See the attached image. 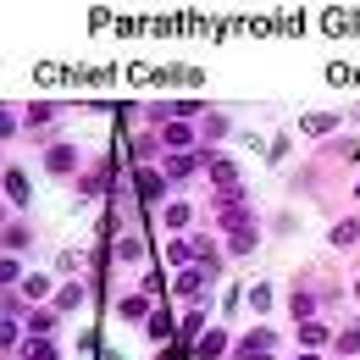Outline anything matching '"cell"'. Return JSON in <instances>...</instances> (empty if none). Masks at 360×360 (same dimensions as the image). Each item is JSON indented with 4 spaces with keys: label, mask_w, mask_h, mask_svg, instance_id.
I'll use <instances>...</instances> for the list:
<instances>
[{
    "label": "cell",
    "mask_w": 360,
    "mask_h": 360,
    "mask_svg": "<svg viewBox=\"0 0 360 360\" xmlns=\"http://www.w3.org/2000/svg\"><path fill=\"white\" fill-rule=\"evenodd\" d=\"M134 194L144 200V205H155V200L167 194V172H150V167H139V172H134Z\"/></svg>",
    "instance_id": "1"
},
{
    "label": "cell",
    "mask_w": 360,
    "mask_h": 360,
    "mask_svg": "<svg viewBox=\"0 0 360 360\" xmlns=\"http://www.w3.org/2000/svg\"><path fill=\"white\" fill-rule=\"evenodd\" d=\"M205 283H211V266H194V271H183L172 288H178L183 300H200V294H205Z\"/></svg>",
    "instance_id": "2"
},
{
    "label": "cell",
    "mask_w": 360,
    "mask_h": 360,
    "mask_svg": "<svg viewBox=\"0 0 360 360\" xmlns=\"http://www.w3.org/2000/svg\"><path fill=\"white\" fill-rule=\"evenodd\" d=\"M211 178H217V188H222V194H233V200H238V167H233V161H211Z\"/></svg>",
    "instance_id": "3"
},
{
    "label": "cell",
    "mask_w": 360,
    "mask_h": 360,
    "mask_svg": "<svg viewBox=\"0 0 360 360\" xmlns=\"http://www.w3.org/2000/svg\"><path fill=\"white\" fill-rule=\"evenodd\" d=\"M194 167H200V155H194V150H188V155H172V161H167V183H178V178H188V172H194Z\"/></svg>",
    "instance_id": "4"
},
{
    "label": "cell",
    "mask_w": 360,
    "mask_h": 360,
    "mask_svg": "<svg viewBox=\"0 0 360 360\" xmlns=\"http://www.w3.org/2000/svg\"><path fill=\"white\" fill-rule=\"evenodd\" d=\"M50 172H67V167H72V161H78V155H72V144H50Z\"/></svg>",
    "instance_id": "5"
},
{
    "label": "cell",
    "mask_w": 360,
    "mask_h": 360,
    "mask_svg": "<svg viewBox=\"0 0 360 360\" xmlns=\"http://www.w3.org/2000/svg\"><path fill=\"white\" fill-rule=\"evenodd\" d=\"M78 305H84V288H78V283H67V288L56 294V311H78Z\"/></svg>",
    "instance_id": "6"
},
{
    "label": "cell",
    "mask_w": 360,
    "mask_h": 360,
    "mask_svg": "<svg viewBox=\"0 0 360 360\" xmlns=\"http://www.w3.org/2000/svg\"><path fill=\"white\" fill-rule=\"evenodd\" d=\"M6 194H11V200H17V205H22V200H28V178H22V172H17V167H11V172H6Z\"/></svg>",
    "instance_id": "7"
},
{
    "label": "cell",
    "mask_w": 360,
    "mask_h": 360,
    "mask_svg": "<svg viewBox=\"0 0 360 360\" xmlns=\"http://www.w3.org/2000/svg\"><path fill=\"white\" fill-rule=\"evenodd\" d=\"M222 349H227V338H222V333H205V338H200V360H217Z\"/></svg>",
    "instance_id": "8"
},
{
    "label": "cell",
    "mask_w": 360,
    "mask_h": 360,
    "mask_svg": "<svg viewBox=\"0 0 360 360\" xmlns=\"http://www.w3.org/2000/svg\"><path fill=\"white\" fill-rule=\"evenodd\" d=\"M300 338H305V349H316V344H327V327H321V321H305Z\"/></svg>",
    "instance_id": "9"
},
{
    "label": "cell",
    "mask_w": 360,
    "mask_h": 360,
    "mask_svg": "<svg viewBox=\"0 0 360 360\" xmlns=\"http://www.w3.org/2000/svg\"><path fill=\"white\" fill-rule=\"evenodd\" d=\"M300 128H305V134H333V117H327V111H321V117H305V122H300Z\"/></svg>",
    "instance_id": "10"
},
{
    "label": "cell",
    "mask_w": 360,
    "mask_h": 360,
    "mask_svg": "<svg viewBox=\"0 0 360 360\" xmlns=\"http://www.w3.org/2000/svg\"><path fill=\"white\" fill-rule=\"evenodd\" d=\"M271 344H277V333H271V327H261V333H250V338H244V349H271Z\"/></svg>",
    "instance_id": "11"
},
{
    "label": "cell",
    "mask_w": 360,
    "mask_h": 360,
    "mask_svg": "<svg viewBox=\"0 0 360 360\" xmlns=\"http://www.w3.org/2000/svg\"><path fill=\"white\" fill-rule=\"evenodd\" d=\"M188 217H194V211H188L183 200H178V205H167V227H188Z\"/></svg>",
    "instance_id": "12"
},
{
    "label": "cell",
    "mask_w": 360,
    "mask_h": 360,
    "mask_svg": "<svg viewBox=\"0 0 360 360\" xmlns=\"http://www.w3.org/2000/svg\"><path fill=\"white\" fill-rule=\"evenodd\" d=\"M122 316H128V321H144V316H150V300H122Z\"/></svg>",
    "instance_id": "13"
},
{
    "label": "cell",
    "mask_w": 360,
    "mask_h": 360,
    "mask_svg": "<svg viewBox=\"0 0 360 360\" xmlns=\"http://www.w3.org/2000/svg\"><path fill=\"white\" fill-rule=\"evenodd\" d=\"M45 288H50V277H39V271H34V277H22V294H28V300H39Z\"/></svg>",
    "instance_id": "14"
},
{
    "label": "cell",
    "mask_w": 360,
    "mask_h": 360,
    "mask_svg": "<svg viewBox=\"0 0 360 360\" xmlns=\"http://www.w3.org/2000/svg\"><path fill=\"white\" fill-rule=\"evenodd\" d=\"M50 117H56V105H50V100H34V105H28V122H50Z\"/></svg>",
    "instance_id": "15"
},
{
    "label": "cell",
    "mask_w": 360,
    "mask_h": 360,
    "mask_svg": "<svg viewBox=\"0 0 360 360\" xmlns=\"http://www.w3.org/2000/svg\"><path fill=\"white\" fill-rule=\"evenodd\" d=\"M355 238H360L355 222H338V227H333V244H355Z\"/></svg>",
    "instance_id": "16"
},
{
    "label": "cell",
    "mask_w": 360,
    "mask_h": 360,
    "mask_svg": "<svg viewBox=\"0 0 360 360\" xmlns=\"http://www.w3.org/2000/svg\"><path fill=\"white\" fill-rule=\"evenodd\" d=\"M188 139H194V134H188V128H167V134H161V144H172V150H183Z\"/></svg>",
    "instance_id": "17"
},
{
    "label": "cell",
    "mask_w": 360,
    "mask_h": 360,
    "mask_svg": "<svg viewBox=\"0 0 360 360\" xmlns=\"http://www.w3.org/2000/svg\"><path fill=\"white\" fill-rule=\"evenodd\" d=\"M117 255H122V261H139V255H144V244H139V238H122V244H117Z\"/></svg>",
    "instance_id": "18"
},
{
    "label": "cell",
    "mask_w": 360,
    "mask_h": 360,
    "mask_svg": "<svg viewBox=\"0 0 360 360\" xmlns=\"http://www.w3.org/2000/svg\"><path fill=\"white\" fill-rule=\"evenodd\" d=\"M28 327H34V333H50V327H56V316H50V311H34V316H28Z\"/></svg>",
    "instance_id": "19"
},
{
    "label": "cell",
    "mask_w": 360,
    "mask_h": 360,
    "mask_svg": "<svg viewBox=\"0 0 360 360\" xmlns=\"http://www.w3.org/2000/svg\"><path fill=\"white\" fill-rule=\"evenodd\" d=\"M200 327H205V321H200V311L183 316V338H200Z\"/></svg>",
    "instance_id": "20"
},
{
    "label": "cell",
    "mask_w": 360,
    "mask_h": 360,
    "mask_svg": "<svg viewBox=\"0 0 360 360\" xmlns=\"http://www.w3.org/2000/svg\"><path fill=\"white\" fill-rule=\"evenodd\" d=\"M311 311H316L311 294H294V316H305V321H311Z\"/></svg>",
    "instance_id": "21"
},
{
    "label": "cell",
    "mask_w": 360,
    "mask_h": 360,
    "mask_svg": "<svg viewBox=\"0 0 360 360\" xmlns=\"http://www.w3.org/2000/svg\"><path fill=\"white\" fill-rule=\"evenodd\" d=\"M238 360H271V349H238Z\"/></svg>",
    "instance_id": "22"
},
{
    "label": "cell",
    "mask_w": 360,
    "mask_h": 360,
    "mask_svg": "<svg viewBox=\"0 0 360 360\" xmlns=\"http://www.w3.org/2000/svg\"><path fill=\"white\" fill-rule=\"evenodd\" d=\"M344 349H349V355L360 349V327H355V333H344Z\"/></svg>",
    "instance_id": "23"
},
{
    "label": "cell",
    "mask_w": 360,
    "mask_h": 360,
    "mask_svg": "<svg viewBox=\"0 0 360 360\" xmlns=\"http://www.w3.org/2000/svg\"><path fill=\"white\" fill-rule=\"evenodd\" d=\"M300 360H316V349H305V355H300Z\"/></svg>",
    "instance_id": "24"
},
{
    "label": "cell",
    "mask_w": 360,
    "mask_h": 360,
    "mask_svg": "<svg viewBox=\"0 0 360 360\" xmlns=\"http://www.w3.org/2000/svg\"><path fill=\"white\" fill-rule=\"evenodd\" d=\"M355 294H360V283H355Z\"/></svg>",
    "instance_id": "25"
}]
</instances>
